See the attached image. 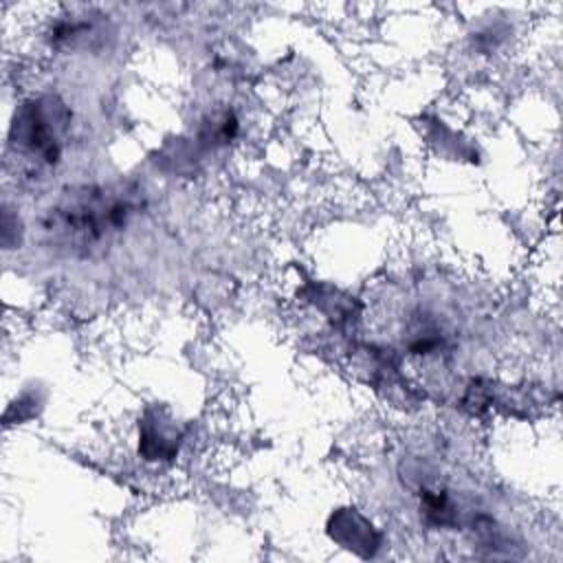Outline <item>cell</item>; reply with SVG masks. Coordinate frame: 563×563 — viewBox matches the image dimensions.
I'll return each instance as SVG.
<instances>
[{"instance_id": "obj_1", "label": "cell", "mask_w": 563, "mask_h": 563, "mask_svg": "<svg viewBox=\"0 0 563 563\" xmlns=\"http://www.w3.org/2000/svg\"><path fill=\"white\" fill-rule=\"evenodd\" d=\"M132 213L134 207L128 198L84 187L51 209L44 231L68 249L90 251L112 233L123 231Z\"/></svg>"}]
</instances>
